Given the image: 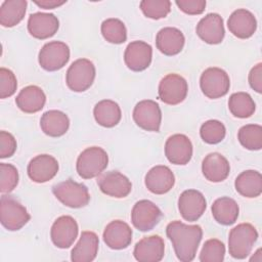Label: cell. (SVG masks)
<instances>
[{
	"label": "cell",
	"mask_w": 262,
	"mask_h": 262,
	"mask_svg": "<svg viewBox=\"0 0 262 262\" xmlns=\"http://www.w3.org/2000/svg\"><path fill=\"white\" fill-rule=\"evenodd\" d=\"M18 183V171L11 165L0 163V191L1 193L11 192Z\"/></svg>",
	"instance_id": "cell-39"
},
{
	"label": "cell",
	"mask_w": 262,
	"mask_h": 262,
	"mask_svg": "<svg viewBox=\"0 0 262 262\" xmlns=\"http://www.w3.org/2000/svg\"><path fill=\"white\" fill-rule=\"evenodd\" d=\"M108 156L99 146L85 148L78 157L76 169L83 179H91L100 175L107 167Z\"/></svg>",
	"instance_id": "cell-3"
},
{
	"label": "cell",
	"mask_w": 262,
	"mask_h": 262,
	"mask_svg": "<svg viewBox=\"0 0 262 262\" xmlns=\"http://www.w3.org/2000/svg\"><path fill=\"white\" fill-rule=\"evenodd\" d=\"M258 238L257 229L250 223L234 226L228 235V251L235 259L247 258Z\"/></svg>",
	"instance_id": "cell-2"
},
{
	"label": "cell",
	"mask_w": 262,
	"mask_h": 262,
	"mask_svg": "<svg viewBox=\"0 0 262 262\" xmlns=\"http://www.w3.org/2000/svg\"><path fill=\"white\" fill-rule=\"evenodd\" d=\"M195 32L204 42L219 44L225 35L223 18L218 13H208L198 23Z\"/></svg>",
	"instance_id": "cell-22"
},
{
	"label": "cell",
	"mask_w": 262,
	"mask_h": 262,
	"mask_svg": "<svg viewBox=\"0 0 262 262\" xmlns=\"http://www.w3.org/2000/svg\"><path fill=\"white\" fill-rule=\"evenodd\" d=\"M146 188L155 194H164L172 189L175 184V176L171 169L165 165L152 167L145 175Z\"/></svg>",
	"instance_id": "cell-21"
},
{
	"label": "cell",
	"mask_w": 262,
	"mask_h": 262,
	"mask_svg": "<svg viewBox=\"0 0 262 262\" xmlns=\"http://www.w3.org/2000/svg\"><path fill=\"white\" fill-rule=\"evenodd\" d=\"M70 59V48L61 41L46 43L39 51L38 61L42 69L55 72L62 69Z\"/></svg>",
	"instance_id": "cell-8"
},
{
	"label": "cell",
	"mask_w": 262,
	"mask_h": 262,
	"mask_svg": "<svg viewBox=\"0 0 262 262\" xmlns=\"http://www.w3.org/2000/svg\"><path fill=\"white\" fill-rule=\"evenodd\" d=\"M226 134L223 123L218 120L206 121L200 129L201 138L208 144H217L221 142Z\"/></svg>",
	"instance_id": "cell-36"
},
{
	"label": "cell",
	"mask_w": 262,
	"mask_h": 262,
	"mask_svg": "<svg viewBox=\"0 0 262 262\" xmlns=\"http://www.w3.org/2000/svg\"><path fill=\"white\" fill-rule=\"evenodd\" d=\"M40 127L46 135L50 137H59L68 131L70 127V119L63 112L50 110L42 115Z\"/></svg>",
	"instance_id": "cell-28"
},
{
	"label": "cell",
	"mask_w": 262,
	"mask_h": 262,
	"mask_svg": "<svg viewBox=\"0 0 262 262\" xmlns=\"http://www.w3.org/2000/svg\"><path fill=\"white\" fill-rule=\"evenodd\" d=\"M16 140L14 136L6 131L0 132V158L5 159L14 155L16 150Z\"/></svg>",
	"instance_id": "cell-41"
},
{
	"label": "cell",
	"mask_w": 262,
	"mask_h": 262,
	"mask_svg": "<svg viewBox=\"0 0 262 262\" xmlns=\"http://www.w3.org/2000/svg\"><path fill=\"white\" fill-rule=\"evenodd\" d=\"M52 192L61 204L74 209L85 207L90 201L87 186L73 179H67L55 184L52 187Z\"/></svg>",
	"instance_id": "cell-4"
},
{
	"label": "cell",
	"mask_w": 262,
	"mask_h": 262,
	"mask_svg": "<svg viewBox=\"0 0 262 262\" xmlns=\"http://www.w3.org/2000/svg\"><path fill=\"white\" fill-rule=\"evenodd\" d=\"M228 30L232 35L239 39H248L254 35L257 30V20L254 14L244 8L234 10L228 20Z\"/></svg>",
	"instance_id": "cell-23"
},
{
	"label": "cell",
	"mask_w": 262,
	"mask_h": 262,
	"mask_svg": "<svg viewBox=\"0 0 262 262\" xmlns=\"http://www.w3.org/2000/svg\"><path fill=\"white\" fill-rule=\"evenodd\" d=\"M93 115L95 121L102 127H115L121 120L122 112L117 102L111 99H103L98 101L94 108Z\"/></svg>",
	"instance_id": "cell-31"
},
{
	"label": "cell",
	"mask_w": 262,
	"mask_h": 262,
	"mask_svg": "<svg viewBox=\"0 0 262 262\" xmlns=\"http://www.w3.org/2000/svg\"><path fill=\"white\" fill-rule=\"evenodd\" d=\"M31 219L27 209L10 195L3 194L0 199V221L10 231L23 228Z\"/></svg>",
	"instance_id": "cell-6"
},
{
	"label": "cell",
	"mask_w": 262,
	"mask_h": 262,
	"mask_svg": "<svg viewBox=\"0 0 262 262\" xmlns=\"http://www.w3.org/2000/svg\"><path fill=\"white\" fill-rule=\"evenodd\" d=\"M59 28L58 18L53 13L35 12L28 19V31L36 39L44 40L52 37Z\"/></svg>",
	"instance_id": "cell-18"
},
{
	"label": "cell",
	"mask_w": 262,
	"mask_h": 262,
	"mask_svg": "<svg viewBox=\"0 0 262 262\" xmlns=\"http://www.w3.org/2000/svg\"><path fill=\"white\" fill-rule=\"evenodd\" d=\"M165 156L174 165H186L192 157V144L184 134H174L165 143Z\"/></svg>",
	"instance_id": "cell-16"
},
{
	"label": "cell",
	"mask_w": 262,
	"mask_h": 262,
	"mask_svg": "<svg viewBox=\"0 0 262 262\" xmlns=\"http://www.w3.org/2000/svg\"><path fill=\"white\" fill-rule=\"evenodd\" d=\"M57 160L47 154L38 155L28 164L27 172L30 179L37 183H44L51 180L58 172Z\"/></svg>",
	"instance_id": "cell-14"
},
{
	"label": "cell",
	"mask_w": 262,
	"mask_h": 262,
	"mask_svg": "<svg viewBox=\"0 0 262 262\" xmlns=\"http://www.w3.org/2000/svg\"><path fill=\"white\" fill-rule=\"evenodd\" d=\"M45 102L46 95L44 91L36 85L23 88L15 98V103L18 108L27 114H34L41 111Z\"/></svg>",
	"instance_id": "cell-27"
},
{
	"label": "cell",
	"mask_w": 262,
	"mask_h": 262,
	"mask_svg": "<svg viewBox=\"0 0 262 262\" xmlns=\"http://www.w3.org/2000/svg\"><path fill=\"white\" fill-rule=\"evenodd\" d=\"M229 171L230 166L227 159L219 152H211L203 160V175L211 182H221L225 180L229 175Z\"/></svg>",
	"instance_id": "cell-25"
},
{
	"label": "cell",
	"mask_w": 262,
	"mask_h": 262,
	"mask_svg": "<svg viewBox=\"0 0 262 262\" xmlns=\"http://www.w3.org/2000/svg\"><path fill=\"white\" fill-rule=\"evenodd\" d=\"M140 9L146 17L160 19L169 14L171 2L169 0H142L140 2Z\"/></svg>",
	"instance_id": "cell-37"
},
{
	"label": "cell",
	"mask_w": 262,
	"mask_h": 262,
	"mask_svg": "<svg viewBox=\"0 0 262 262\" xmlns=\"http://www.w3.org/2000/svg\"><path fill=\"white\" fill-rule=\"evenodd\" d=\"M17 81L12 71L6 68L0 69V98H6L14 94Z\"/></svg>",
	"instance_id": "cell-40"
},
{
	"label": "cell",
	"mask_w": 262,
	"mask_h": 262,
	"mask_svg": "<svg viewBox=\"0 0 262 262\" xmlns=\"http://www.w3.org/2000/svg\"><path fill=\"white\" fill-rule=\"evenodd\" d=\"M234 187L245 198H257L262 192V175L256 170L243 171L235 178Z\"/></svg>",
	"instance_id": "cell-29"
},
{
	"label": "cell",
	"mask_w": 262,
	"mask_h": 262,
	"mask_svg": "<svg viewBox=\"0 0 262 262\" xmlns=\"http://www.w3.org/2000/svg\"><path fill=\"white\" fill-rule=\"evenodd\" d=\"M200 87L202 92L208 98H220L226 95L229 90V76L220 68H208L201 75Z\"/></svg>",
	"instance_id": "cell-7"
},
{
	"label": "cell",
	"mask_w": 262,
	"mask_h": 262,
	"mask_svg": "<svg viewBox=\"0 0 262 262\" xmlns=\"http://www.w3.org/2000/svg\"><path fill=\"white\" fill-rule=\"evenodd\" d=\"M102 237L108 248L123 250L132 242V229L125 221L113 220L105 226Z\"/></svg>",
	"instance_id": "cell-19"
},
{
	"label": "cell",
	"mask_w": 262,
	"mask_h": 262,
	"mask_svg": "<svg viewBox=\"0 0 262 262\" xmlns=\"http://www.w3.org/2000/svg\"><path fill=\"white\" fill-rule=\"evenodd\" d=\"M239 143L249 150H259L262 147V127L258 124L243 126L237 133Z\"/></svg>",
	"instance_id": "cell-34"
},
{
	"label": "cell",
	"mask_w": 262,
	"mask_h": 262,
	"mask_svg": "<svg viewBox=\"0 0 262 262\" xmlns=\"http://www.w3.org/2000/svg\"><path fill=\"white\" fill-rule=\"evenodd\" d=\"M101 34L103 38L113 44L124 43L127 39V30L119 18H107L101 24Z\"/></svg>",
	"instance_id": "cell-35"
},
{
	"label": "cell",
	"mask_w": 262,
	"mask_h": 262,
	"mask_svg": "<svg viewBox=\"0 0 262 262\" xmlns=\"http://www.w3.org/2000/svg\"><path fill=\"white\" fill-rule=\"evenodd\" d=\"M99 239L93 231H83L81 236L71 252L73 262H91L98 252Z\"/></svg>",
	"instance_id": "cell-26"
},
{
	"label": "cell",
	"mask_w": 262,
	"mask_h": 262,
	"mask_svg": "<svg viewBox=\"0 0 262 262\" xmlns=\"http://www.w3.org/2000/svg\"><path fill=\"white\" fill-rule=\"evenodd\" d=\"M165 254V244L160 235H149L136 243L133 256L139 262H159Z\"/></svg>",
	"instance_id": "cell-20"
},
{
	"label": "cell",
	"mask_w": 262,
	"mask_h": 262,
	"mask_svg": "<svg viewBox=\"0 0 262 262\" xmlns=\"http://www.w3.org/2000/svg\"><path fill=\"white\" fill-rule=\"evenodd\" d=\"M249 84L257 93L262 92V63L259 62L254 66L249 73Z\"/></svg>",
	"instance_id": "cell-43"
},
{
	"label": "cell",
	"mask_w": 262,
	"mask_h": 262,
	"mask_svg": "<svg viewBox=\"0 0 262 262\" xmlns=\"http://www.w3.org/2000/svg\"><path fill=\"white\" fill-rule=\"evenodd\" d=\"M152 49L144 41L129 43L124 52V61L128 69L133 72H141L147 69L151 62Z\"/></svg>",
	"instance_id": "cell-15"
},
{
	"label": "cell",
	"mask_w": 262,
	"mask_h": 262,
	"mask_svg": "<svg viewBox=\"0 0 262 262\" xmlns=\"http://www.w3.org/2000/svg\"><path fill=\"white\" fill-rule=\"evenodd\" d=\"M133 120L143 130L159 132L162 122L161 108L155 100H141L134 106Z\"/></svg>",
	"instance_id": "cell-11"
},
{
	"label": "cell",
	"mask_w": 262,
	"mask_h": 262,
	"mask_svg": "<svg viewBox=\"0 0 262 262\" xmlns=\"http://www.w3.org/2000/svg\"><path fill=\"white\" fill-rule=\"evenodd\" d=\"M95 74L96 71L92 61L87 58H79L69 67L66 82L72 91L84 92L93 84Z\"/></svg>",
	"instance_id": "cell-5"
},
{
	"label": "cell",
	"mask_w": 262,
	"mask_h": 262,
	"mask_svg": "<svg viewBox=\"0 0 262 262\" xmlns=\"http://www.w3.org/2000/svg\"><path fill=\"white\" fill-rule=\"evenodd\" d=\"M67 1L66 0H62V1H59V0H35L34 3L36 5H38L39 7L43 8V9H53V8H56V7H59L61 5H63Z\"/></svg>",
	"instance_id": "cell-44"
},
{
	"label": "cell",
	"mask_w": 262,
	"mask_h": 262,
	"mask_svg": "<svg viewBox=\"0 0 262 262\" xmlns=\"http://www.w3.org/2000/svg\"><path fill=\"white\" fill-rule=\"evenodd\" d=\"M225 256V246L217 238L205 242L200 253L201 262H222Z\"/></svg>",
	"instance_id": "cell-38"
},
{
	"label": "cell",
	"mask_w": 262,
	"mask_h": 262,
	"mask_svg": "<svg viewBox=\"0 0 262 262\" xmlns=\"http://www.w3.org/2000/svg\"><path fill=\"white\" fill-rule=\"evenodd\" d=\"M26 0H6L0 6V24L5 28L18 25L25 17L27 10Z\"/></svg>",
	"instance_id": "cell-32"
},
{
	"label": "cell",
	"mask_w": 262,
	"mask_h": 262,
	"mask_svg": "<svg viewBox=\"0 0 262 262\" xmlns=\"http://www.w3.org/2000/svg\"><path fill=\"white\" fill-rule=\"evenodd\" d=\"M78 223L69 215L58 217L50 229V237L54 246L59 249L70 248L78 236Z\"/></svg>",
	"instance_id": "cell-12"
},
{
	"label": "cell",
	"mask_w": 262,
	"mask_h": 262,
	"mask_svg": "<svg viewBox=\"0 0 262 262\" xmlns=\"http://www.w3.org/2000/svg\"><path fill=\"white\" fill-rule=\"evenodd\" d=\"M185 38L180 30L173 27L161 29L156 37L157 48L165 55L173 56L178 54L184 46Z\"/></svg>",
	"instance_id": "cell-24"
},
{
	"label": "cell",
	"mask_w": 262,
	"mask_h": 262,
	"mask_svg": "<svg viewBox=\"0 0 262 262\" xmlns=\"http://www.w3.org/2000/svg\"><path fill=\"white\" fill-rule=\"evenodd\" d=\"M175 3L181 11L190 15L201 14L206 8L205 0H176Z\"/></svg>",
	"instance_id": "cell-42"
},
{
	"label": "cell",
	"mask_w": 262,
	"mask_h": 262,
	"mask_svg": "<svg viewBox=\"0 0 262 262\" xmlns=\"http://www.w3.org/2000/svg\"><path fill=\"white\" fill-rule=\"evenodd\" d=\"M207 202L204 194L196 189L184 190L178 199V210L186 221H196L206 211Z\"/></svg>",
	"instance_id": "cell-13"
},
{
	"label": "cell",
	"mask_w": 262,
	"mask_h": 262,
	"mask_svg": "<svg viewBox=\"0 0 262 262\" xmlns=\"http://www.w3.org/2000/svg\"><path fill=\"white\" fill-rule=\"evenodd\" d=\"M163 216L160 208L148 200H140L135 203L131 211V222L139 231L151 230Z\"/></svg>",
	"instance_id": "cell-9"
},
{
	"label": "cell",
	"mask_w": 262,
	"mask_h": 262,
	"mask_svg": "<svg viewBox=\"0 0 262 262\" xmlns=\"http://www.w3.org/2000/svg\"><path fill=\"white\" fill-rule=\"evenodd\" d=\"M186 80L177 74L166 75L159 84V98L166 104L176 105L182 102L187 95Z\"/></svg>",
	"instance_id": "cell-10"
},
{
	"label": "cell",
	"mask_w": 262,
	"mask_h": 262,
	"mask_svg": "<svg viewBox=\"0 0 262 262\" xmlns=\"http://www.w3.org/2000/svg\"><path fill=\"white\" fill-rule=\"evenodd\" d=\"M97 184L100 190L112 198H126L132 189V183L124 174L119 171H110L102 174Z\"/></svg>",
	"instance_id": "cell-17"
},
{
	"label": "cell",
	"mask_w": 262,
	"mask_h": 262,
	"mask_svg": "<svg viewBox=\"0 0 262 262\" xmlns=\"http://www.w3.org/2000/svg\"><path fill=\"white\" fill-rule=\"evenodd\" d=\"M211 210L214 219L225 226L233 224L239 214L237 203L229 196H221L215 200Z\"/></svg>",
	"instance_id": "cell-30"
},
{
	"label": "cell",
	"mask_w": 262,
	"mask_h": 262,
	"mask_svg": "<svg viewBox=\"0 0 262 262\" xmlns=\"http://www.w3.org/2000/svg\"><path fill=\"white\" fill-rule=\"evenodd\" d=\"M228 108L234 117L246 119L255 113L256 104L249 93L235 92L228 99Z\"/></svg>",
	"instance_id": "cell-33"
},
{
	"label": "cell",
	"mask_w": 262,
	"mask_h": 262,
	"mask_svg": "<svg viewBox=\"0 0 262 262\" xmlns=\"http://www.w3.org/2000/svg\"><path fill=\"white\" fill-rule=\"evenodd\" d=\"M166 234L171 241L179 261L190 262L194 259L203 237V230L200 225H188L174 220L167 225Z\"/></svg>",
	"instance_id": "cell-1"
}]
</instances>
